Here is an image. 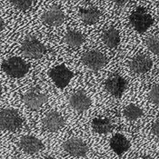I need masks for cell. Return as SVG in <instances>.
Listing matches in <instances>:
<instances>
[{
	"mask_svg": "<svg viewBox=\"0 0 159 159\" xmlns=\"http://www.w3.org/2000/svg\"><path fill=\"white\" fill-rule=\"evenodd\" d=\"M2 70L7 75L14 78H20L25 75L28 70L29 66L19 57H12L6 61L3 62Z\"/></svg>",
	"mask_w": 159,
	"mask_h": 159,
	"instance_id": "6da1fadb",
	"label": "cell"
},
{
	"mask_svg": "<svg viewBox=\"0 0 159 159\" xmlns=\"http://www.w3.org/2000/svg\"><path fill=\"white\" fill-rule=\"evenodd\" d=\"M148 49L156 55H159V37L158 36H152L147 41Z\"/></svg>",
	"mask_w": 159,
	"mask_h": 159,
	"instance_id": "7402d4cb",
	"label": "cell"
},
{
	"mask_svg": "<svg viewBox=\"0 0 159 159\" xmlns=\"http://www.w3.org/2000/svg\"><path fill=\"white\" fill-rule=\"evenodd\" d=\"M103 41L109 48H115L120 42V36L117 29L109 27L103 33Z\"/></svg>",
	"mask_w": 159,
	"mask_h": 159,
	"instance_id": "e0dca14e",
	"label": "cell"
},
{
	"mask_svg": "<svg viewBox=\"0 0 159 159\" xmlns=\"http://www.w3.org/2000/svg\"><path fill=\"white\" fill-rule=\"evenodd\" d=\"M65 119L58 112L52 111L48 113L44 118V126L50 132H57L65 125Z\"/></svg>",
	"mask_w": 159,
	"mask_h": 159,
	"instance_id": "8fae6325",
	"label": "cell"
},
{
	"mask_svg": "<svg viewBox=\"0 0 159 159\" xmlns=\"http://www.w3.org/2000/svg\"><path fill=\"white\" fill-rule=\"evenodd\" d=\"M79 16L86 24L94 25L99 20L101 13L96 7L81 8L79 9Z\"/></svg>",
	"mask_w": 159,
	"mask_h": 159,
	"instance_id": "2e32d148",
	"label": "cell"
},
{
	"mask_svg": "<svg viewBox=\"0 0 159 159\" xmlns=\"http://www.w3.org/2000/svg\"><path fill=\"white\" fill-rule=\"evenodd\" d=\"M21 51L25 57L38 59L46 54V47L35 37L28 36L25 38L21 46Z\"/></svg>",
	"mask_w": 159,
	"mask_h": 159,
	"instance_id": "7a4b0ae2",
	"label": "cell"
},
{
	"mask_svg": "<svg viewBox=\"0 0 159 159\" xmlns=\"http://www.w3.org/2000/svg\"><path fill=\"white\" fill-rule=\"evenodd\" d=\"M19 147L27 154H36L39 152L44 146L43 143L35 136L32 135H25L23 136L19 141Z\"/></svg>",
	"mask_w": 159,
	"mask_h": 159,
	"instance_id": "4fadbf2b",
	"label": "cell"
},
{
	"mask_svg": "<svg viewBox=\"0 0 159 159\" xmlns=\"http://www.w3.org/2000/svg\"><path fill=\"white\" fill-rule=\"evenodd\" d=\"M42 20L48 25L58 26L65 20V14L58 6L54 5L48 11H46L43 14Z\"/></svg>",
	"mask_w": 159,
	"mask_h": 159,
	"instance_id": "30bf717a",
	"label": "cell"
},
{
	"mask_svg": "<svg viewBox=\"0 0 159 159\" xmlns=\"http://www.w3.org/2000/svg\"><path fill=\"white\" fill-rule=\"evenodd\" d=\"M127 3V1H125V0H118V1H116L115 4L117 7H123L125 6V4Z\"/></svg>",
	"mask_w": 159,
	"mask_h": 159,
	"instance_id": "d4e9b609",
	"label": "cell"
},
{
	"mask_svg": "<svg viewBox=\"0 0 159 159\" xmlns=\"http://www.w3.org/2000/svg\"><path fill=\"white\" fill-rule=\"evenodd\" d=\"M153 66L152 59L146 55H139L130 63V69L137 74H145L148 72Z\"/></svg>",
	"mask_w": 159,
	"mask_h": 159,
	"instance_id": "7c38bea8",
	"label": "cell"
},
{
	"mask_svg": "<svg viewBox=\"0 0 159 159\" xmlns=\"http://www.w3.org/2000/svg\"><path fill=\"white\" fill-rule=\"evenodd\" d=\"M82 61L84 65L89 69L92 70H99L107 64V57L99 51L91 50L86 52L82 57Z\"/></svg>",
	"mask_w": 159,
	"mask_h": 159,
	"instance_id": "52a82bcc",
	"label": "cell"
},
{
	"mask_svg": "<svg viewBox=\"0 0 159 159\" xmlns=\"http://www.w3.org/2000/svg\"><path fill=\"white\" fill-rule=\"evenodd\" d=\"M1 95H2V90H1V88H0V98H1Z\"/></svg>",
	"mask_w": 159,
	"mask_h": 159,
	"instance_id": "83f0119b",
	"label": "cell"
},
{
	"mask_svg": "<svg viewBox=\"0 0 159 159\" xmlns=\"http://www.w3.org/2000/svg\"><path fill=\"white\" fill-rule=\"evenodd\" d=\"M23 123L19 113L15 109H4L0 112V128L15 131L21 126Z\"/></svg>",
	"mask_w": 159,
	"mask_h": 159,
	"instance_id": "277c9868",
	"label": "cell"
},
{
	"mask_svg": "<svg viewBox=\"0 0 159 159\" xmlns=\"http://www.w3.org/2000/svg\"><path fill=\"white\" fill-rule=\"evenodd\" d=\"M49 76L54 81L55 85L58 88L63 89L69 84L73 78L74 73L70 71L65 65H59L55 66L49 71Z\"/></svg>",
	"mask_w": 159,
	"mask_h": 159,
	"instance_id": "5b68a950",
	"label": "cell"
},
{
	"mask_svg": "<svg viewBox=\"0 0 159 159\" xmlns=\"http://www.w3.org/2000/svg\"><path fill=\"white\" fill-rule=\"evenodd\" d=\"M10 3L13 6L20 10V11H26L27 9H29L32 5L34 4V1H30V0H12L10 1Z\"/></svg>",
	"mask_w": 159,
	"mask_h": 159,
	"instance_id": "44dd1931",
	"label": "cell"
},
{
	"mask_svg": "<svg viewBox=\"0 0 159 159\" xmlns=\"http://www.w3.org/2000/svg\"><path fill=\"white\" fill-rule=\"evenodd\" d=\"M94 131L98 134H107L112 131L113 125L108 118H96L92 122Z\"/></svg>",
	"mask_w": 159,
	"mask_h": 159,
	"instance_id": "ac0fdd59",
	"label": "cell"
},
{
	"mask_svg": "<svg viewBox=\"0 0 159 159\" xmlns=\"http://www.w3.org/2000/svg\"><path fill=\"white\" fill-rule=\"evenodd\" d=\"M124 115L129 120H136V119H138L139 117L142 116L143 111H142V109L139 107L132 104V105H128L125 108Z\"/></svg>",
	"mask_w": 159,
	"mask_h": 159,
	"instance_id": "ffe728a7",
	"label": "cell"
},
{
	"mask_svg": "<svg viewBox=\"0 0 159 159\" xmlns=\"http://www.w3.org/2000/svg\"><path fill=\"white\" fill-rule=\"evenodd\" d=\"M110 147L116 154L121 156L130 148V143L123 135L116 134L111 138Z\"/></svg>",
	"mask_w": 159,
	"mask_h": 159,
	"instance_id": "9a60e30c",
	"label": "cell"
},
{
	"mask_svg": "<svg viewBox=\"0 0 159 159\" xmlns=\"http://www.w3.org/2000/svg\"><path fill=\"white\" fill-rule=\"evenodd\" d=\"M47 100L48 96L39 87L31 88L23 96V101L25 106L32 110L39 109L47 102Z\"/></svg>",
	"mask_w": 159,
	"mask_h": 159,
	"instance_id": "8992f818",
	"label": "cell"
},
{
	"mask_svg": "<svg viewBox=\"0 0 159 159\" xmlns=\"http://www.w3.org/2000/svg\"><path fill=\"white\" fill-rule=\"evenodd\" d=\"M152 132L157 137L159 138V119L156 120L152 125Z\"/></svg>",
	"mask_w": 159,
	"mask_h": 159,
	"instance_id": "cb8c5ba5",
	"label": "cell"
},
{
	"mask_svg": "<svg viewBox=\"0 0 159 159\" xmlns=\"http://www.w3.org/2000/svg\"><path fill=\"white\" fill-rule=\"evenodd\" d=\"M149 98L151 100V102H153L155 105L159 106V86L156 85V86H152V88L150 89L149 92Z\"/></svg>",
	"mask_w": 159,
	"mask_h": 159,
	"instance_id": "603a6c76",
	"label": "cell"
},
{
	"mask_svg": "<svg viewBox=\"0 0 159 159\" xmlns=\"http://www.w3.org/2000/svg\"><path fill=\"white\" fill-rule=\"evenodd\" d=\"M137 159H152L151 157H140V158H137Z\"/></svg>",
	"mask_w": 159,
	"mask_h": 159,
	"instance_id": "4316f807",
	"label": "cell"
},
{
	"mask_svg": "<svg viewBox=\"0 0 159 159\" xmlns=\"http://www.w3.org/2000/svg\"><path fill=\"white\" fill-rule=\"evenodd\" d=\"M69 104L75 110L83 112L88 109L91 105V102L86 93H84L83 91H77L69 98Z\"/></svg>",
	"mask_w": 159,
	"mask_h": 159,
	"instance_id": "5bb4252c",
	"label": "cell"
},
{
	"mask_svg": "<svg viewBox=\"0 0 159 159\" xmlns=\"http://www.w3.org/2000/svg\"><path fill=\"white\" fill-rule=\"evenodd\" d=\"M64 41L71 48H78L85 41V37L76 31H68L64 37Z\"/></svg>",
	"mask_w": 159,
	"mask_h": 159,
	"instance_id": "d6986e66",
	"label": "cell"
},
{
	"mask_svg": "<svg viewBox=\"0 0 159 159\" xmlns=\"http://www.w3.org/2000/svg\"><path fill=\"white\" fill-rule=\"evenodd\" d=\"M3 27H4V23H3V20L0 18V34H1V32H2Z\"/></svg>",
	"mask_w": 159,
	"mask_h": 159,
	"instance_id": "484cf974",
	"label": "cell"
},
{
	"mask_svg": "<svg viewBox=\"0 0 159 159\" xmlns=\"http://www.w3.org/2000/svg\"><path fill=\"white\" fill-rule=\"evenodd\" d=\"M45 159H55V158H53V157H46Z\"/></svg>",
	"mask_w": 159,
	"mask_h": 159,
	"instance_id": "f1b7e54d",
	"label": "cell"
},
{
	"mask_svg": "<svg viewBox=\"0 0 159 159\" xmlns=\"http://www.w3.org/2000/svg\"><path fill=\"white\" fill-rule=\"evenodd\" d=\"M63 147L66 153L75 157H85L88 152V146L79 138H70L66 140Z\"/></svg>",
	"mask_w": 159,
	"mask_h": 159,
	"instance_id": "9c48e42d",
	"label": "cell"
},
{
	"mask_svg": "<svg viewBox=\"0 0 159 159\" xmlns=\"http://www.w3.org/2000/svg\"><path fill=\"white\" fill-rule=\"evenodd\" d=\"M106 89L115 98H121L123 93L126 89L127 82L125 78L118 75H113L106 81Z\"/></svg>",
	"mask_w": 159,
	"mask_h": 159,
	"instance_id": "ba28073f",
	"label": "cell"
},
{
	"mask_svg": "<svg viewBox=\"0 0 159 159\" xmlns=\"http://www.w3.org/2000/svg\"><path fill=\"white\" fill-rule=\"evenodd\" d=\"M130 23L138 33H144L153 25V17L147 12L144 7H138L131 14Z\"/></svg>",
	"mask_w": 159,
	"mask_h": 159,
	"instance_id": "3957f363",
	"label": "cell"
}]
</instances>
